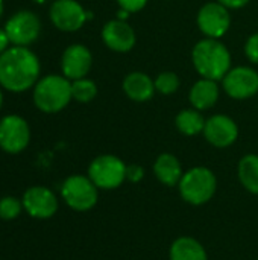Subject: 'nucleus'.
<instances>
[{"label":"nucleus","mask_w":258,"mask_h":260,"mask_svg":"<svg viewBox=\"0 0 258 260\" xmlns=\"http://www.w3.org/2000/svg\"><path fill=\"white\" fill-rule=\"evenodd\" d=\"M38 75V58L29 49L15 46L0 55V84L6 90L24 91L35 84Z\"/></svg>","instance_id":"1"},{"label":"nucleus","mask_w":258,"mask_h":260,"mask_svg":"<svg viewBox=\"0 0 258 260\" xmlns=\"http://www.w3.org/2000/svg\"><path fill=\"white\" fill-rule=\"evenodd\" d=\"M192 61L201 78L222 81L231 70V53L227 46L216 38L198 41L192 50Z\"/></svg>","instance_id":"2"},{"label":"nucleus","mask_w":258,"mask_h":260,"mask_svg":"<svg viewBox=\"0 0 258 260\" xmlns=\"http://www.w3.org/2000/svg\"><path fill=\"white\" fill-rule=\"evenodd\" d=\"M178 190L182 201H186L187 204L195 207L204 206L216 195L217 177L211 169L205 166L192 168L184 172L178 184Z\"/></svg>","instance_id":"3"},{"label":"nucleus","mask_w":258,"mask_h":260,"mask_svg":"<svg viewBox=\"0 0 258 260\" xmlns=\"http://www.w3.org/2000/svg\"><path fill=\"white\" fill-rule=\"evenodd\" d=\"M71 82L65 76L49 75L33 90V102L43 113H58L71 101Z\"/></svg>","instance_id":"4"},{"label":"nucleus","mask_w":258,"mask_h":260,"mask_svg":"<svg viewBox=\"0 0 258 260\" xmlns=\"http://www.w3.org/2000/svg\"><path fill=\"white\" fill-rule=\"evenodd\" d=\"M62 201L75 212H88L99 201V189L88 175H70L61 186Z\"/></svg>","instance_id":"5"},{"label":"nucleus","mask_w":258,"mask_h":260,"mask_svg":"<svg viewBox=\"0 0 258 260\" xmlns=\"http://www.w3.org/2000/svg\"><path fill=\"white\" fill-rule=\"evenodd\" d=\"M126 166L120 157L103 154L90 163L87 175L99 190H114L126 181Z\"/></svg>","instance_id":"6"},{"label":"nucleus","mask_w":258,"mask_h":260,"mask_svg":"<svg viewBox=\"0 0 258 260\" xmlns=\"http://www.w3.org/2000/svg\"><path fill=\"white\" fill-rule=\"evenodd\" d=\"M196 23L199 30L207 38L219 40L230 30L231 14L230 9L220 5L219 2H208L199 9Z\"/></svg>","instance_id":"7"},{"label":"nucleus","mask_w":258,"mask_h":260,"mask_svg":"<svg viewBox=\"0 0 258 260\" xmlns=\"http://www.w3.org/2000/svg\"><path fill=\"white\" fill-rule=\"evenodd\" d=\"M225 93L237 101L254 98L258 93V73L246 66L231 67V70L222 79Z\"/></svg>","instance_id":"8"},{"label":"nucleus","mask_w":258,"mask_h":260,"mask_svg":"<svg viewBox=\"0 0 258 260\" xmlns=\"http://www.w3.org/2000/svg\"><path fill=\"white\" fill-rule=\"evenodd\" d=\"M24 212L35 219H49L59 209V201L53 190L44 186L29 187L21 198Z\"/></svg>","instance_id":"9"},{"label":"nucleus","mask_w":258,"mask_h":260,"mask_svg":"<svg viewBox=\"0 0 258 260\" xmlns=\"http://www.w3.org/2000/svg\"><path fill=\"white\" fill-rule=\"evenodd\" d=\"M30 140L29 125L20 116H6L0 120V148L8 154H18L26 149Z\"/></svg>","instance_id":"10"},{"label":"nucleus","mask_w":258,"mask_h":260,"mask_svg":"<svg viewBox=\"0 0 258 260\" xmlns=\"http://www.w3.org/2000/svg\"><path fill=\"white\" fill-rule=\"evenodd\" d=\"M40 30H41L40 18L30 11H20L14 14L5 26V32L9 41L14 43L15 46H23V47L33 43L38 38Z\"/></svg>","instance_id":"11"},{"label":"nucleus","mask_w":258,"mask_h":260,"mask_svg":"<svg viewBox=\"0 0 258 260\" xmlns=\"http://www.w3.org/2000/svg\"><path fill=\"white\" fill-rule=\"evenodd\" d=\"M205 140L214 148H230L239 139V126L227 114H214L205 120L204 128Z\"/></svg>","instance_id":"12"},{"label":"nucleus","mask_w":258,"mask_h":260,"mask_svg":"<svg viewBox=\"0 0 258 260\" xmlns=\"http://www.w3.org/2000/svg\"><path fill=\"white\" fill-rule=\"evenodd\" d=\"M87 18V11L76 0H55L50 8L52 23L64 32H75L81 29Z\"/></svg>","instance_id":"13"},{"label":"nucleus","mask_w":258,"mask_h":260,"mask_svg":"<svg viewBox=\"0 0 258 260\" xmlns=\"http://www.w3.org/2000/svg\"><path fill=\"white\" fill-rule=\"evenodd\" d=\"M102 40L108 49L117 53H126L134 49L137 43L135 30L125 20H109L102 29Z\"/></svg>","instance_id":"14"},{"label":"nucleus","mask_w":258,"mask_h":260,"mask_svg":"<svg viewBox=\"0 0 258 260\" xmlns=\"http://www.w3.org/2000/svg\"><path fill=\"white\" fill-rule=\"evenodd\" d=\"M93 64L91 52L82 44H71L68 46L61 59V69L67 79H81L85 78L90 72Z\"/></svg>","instance_id":"15"},{"label":"nucleus","mask_w":258,"mask_h":260,"mask_svg":"<svg viewBox=\"0 0 258 260\" xmlns=\"http://www.w3.org/2000/svg\"><path fill=\"white\" fill-rule=\"evenodd\" d=\"M154 175L163 186L178 187L184 175V169L176 155L170 152H163L157 157L154 163Z\"/></svg>","instance_id":"16"},{"label":"nucleus","mask_w":258,"mask_h":260,"mask_svg":"<svg viewBox=\"0 0 258 260\" xmlns=\"http://www.w3.org/2000/svg\"><path fill=\"white\" fill-rule=\"evenodd\" d=\"M123 91L134 102H148L155 94V82L143 72H131L123 79Z\"/></svg>","instance_id":"17"},{"label":"nucleus","mask_w":258,"mask_h":260,"mask_svg":"<svg viewBox=\"0 0 258 260\" xmlns=\"http://www.w3.org/2000/svg\"><path fill=\"white\" fill-rule=\"evenodd\" d=\"M219 94H220V88L217 81L201 78L190 88L189 99L195 110L205 111L216 105V102L219 101Z\"/></svg>","instance_id":"18"},{"label":"nucleus","mask_w":258,"mask_h":260,"mask_svg":"<svg viewBox=\"0 0 258 260\" xmlns=\"http://www.w3.org/2000/svg\"><path fill=\"white\" fill-rule=\"evenodd\" d=\"M169 260H208V253L196 238L179 236L169 248Z\"/></svg>","instance_id":"19"},{"label":"nucleus","mask_w":258,"mask_h":260,"mask_svg":"<svg viewBox=\"0 0 258 260\" xmlns=\"http://www.w3.org/2000/svg\"><path fill=\"white\" fill-rule=\"evenodd\" d=\"M205 120L207 119H204L201 111H198L195 108H186L176 114L175 126L181 134H184L187 137H193V136L204 133Z\"/></svg>","instance_id":"20"},{"label":"nucleus","mask_w":258,"mask_h":260,"mask_svg":"<svg viewBox=\"0 0 258 260\" xmlns=\"http://www.w3.org/2000/svg\"><path fill=\"white\" fill-rule=\"evenodd\" d=\"M237 175L242 186L252 195H258V155L248 154L240 158Z\"/></svg>","instance_id":"21"},{"label":"nucleus","mask_w":258,"mask_h":260,"mask_svg":"<svg viewBox=\"0 0 258 260\" xmlns=\"http://www.w3.org/2000/svg\"><path fill=\"white\" fill-rule=\"evenodd\" d=\"M97 96V85L93 79L81 78L71 82V98L78 102L87 104Z\"/></svg>","instance_id":"22"},{"label":"nucleus","mask_w":258,"mask_h":260,"mask_svg":"<svg viewBox=\"0 0 258 260\" xmlns=\"http://www.w3.org/2000/svg\"><path fill=\"white\" fill-rule=\"evenodd\" d=\"M155 90L161 94H173L179 88V76L175 72H163L155 78Z\"/></svg>","instance_id":"23"},{"label":"nucleus","mask_w":258,"mask_h":260,"mask_svg":"<svg viewBox=\"0 0 258 260\" xmlns=\"http://www.w3.org/2000/svg\"><path fill=\"white\" fill-rule=\"evenodd\" d=\"M23 209L21 200L15 197H3L0 198V219L3 221H12L20 216Z\"/></svg>","instance_id":"24"},{"label":"nucleus","mask_w":258,"mask_h":260,"mask_svg":"<svg viewBox=\"0 0 258 260\" xmlns=\"http://www.w3.org/2000/svg\"><path fill=\"white\" fill-rule=\"evenodd\" d=\"M245 55L251 62L258 64V32L252 34L246 40V43H245Z\"/></svg>","instance_id":"25"},{"label":"nucleus","mask_w":258,"mask_h":260,"mask_svg":"<svg viewBox=\"0 0 258 260\" xmlns=\"http://www.w3.org/2000/svg\"><path fill=\"white\" fill-rule=\"evenodd\" d=\"M144 178V168L141 165L132 163L126 166V181L129 183H140Z\"/></svg>","instance_id":"26"},{"label":"nucleus","mask_w":258,"mask_h":260,"mask_svg":"<svg viewBox=\"0 0 258 260\" xmlns=\"http://www.w3.org/2000/svg\"><path fill=\"white\" fill-rule=\"evenodd\" d=\"M117 3L122 8V11L138 12V11H141L148 5V0H117Z\"/></svg>","instance_id":"27"},{"label":"nucleus","mask_w":258,"mask_h":260,"mask_svg":"<svg viewBox=\"0 0 258 260\" xmlns=\"http://www.w3.org/2000/svg\"><path fill=\"white\" fill-rule=\"evenodd\" d=\"M228 9H240L249 3V0H216Z\"/></svg>","instance_id":"28"},{"label":"nucleus","mask_w":258,"mask_h":260,"mask_svg":"<svg viewBox=\"0 0 258 260\" xmlns=\"http://www.w3.org/2000/svg\"><path fill=\"white\" fill-rule=\"evenodd\" d=\"M8 43H9V38H8V35H6L5 29H3V30L0 29V55L6 50Z\"/></svg>","instance_id":"29"},{"label":"nucleus","mask_w":258,"mask_h":260,"mask_svg":"<svg viewBox=\"0 0 258 260\" xmlns=\"http://www.w3.org/2000/svg\"><path fill=\"white\" fill-rule=\"evenodd\" d=\"M2 14H3V2L0 0V17H2Z\"/></svg>","instance_id":"30"},{"label":"nucleus","mask_w":258,"mask_h":260,"mask_svg":"<svg viewBox=\"0 0 258 260\" xmlns=\"http://www.w3.org/2000/svg\"><path fill=\"white\" fill-rule=\"evenodd\" d=\"M2 102H3V96H2V91H0V107H2Z\"/></svg>","instance_id":"31"}]
</instances>
